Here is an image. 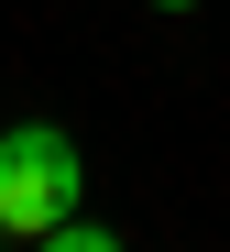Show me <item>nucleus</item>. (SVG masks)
<instances>
[{
    "label": "nucleus",
    "instance_id": "obj_1",
    "mask_svg": "<svg viewBox=\"0 0 230 252\" xmlns=\"http://www.w3.org/2000/svg\"><path fill=\"white\" fill-rule=\"evenodd\" d=\"M77 220V143L55 121H11L0 132V241H44Z\"/></svg>",
    "mask_w": 230,
    "mask_h": 252
},
{
    "label": "nucleus",
    "instance_id": "obj_2",
    "mask_svg": "<svg viewBox=\"0 0 230 252\" xmlns=\"http://www.w3.org/2000/svg\"><path fill=\"white\" fill-rule=\"evenodd\" d=\"M22 252H121V241H110V230H88V220H55V230L22 241Z\"/></svg>",
    "mask_w": 230,
    "mask_h": 252
},
{
    "label": "nucleus",
    "instance_id": "obj_3",
    "mask_svg": "<svg viewBox=\"0 0 230 252\" xmlns=\"http://www.w3.org/2000/svg\"><path fill=\"white\" fill-rule=\"evenodd\" d=\"M154 11H187V0H154Z\"/></svg>",
    "mask_w": 230,
    "mask_h": 252
}]
</instances>
